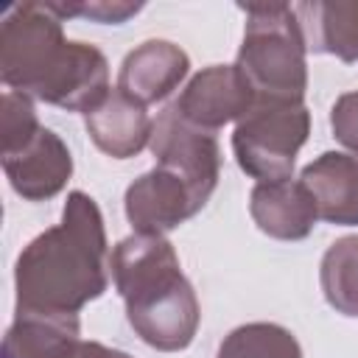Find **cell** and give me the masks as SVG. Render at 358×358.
<instances>
[{
	"label": "cell",
	"mask_w": 358,
	"mask_h": 358,
	"mask_svg": "<svg viewBox=\"0 0 358 358\" xmlns=\"http://www.w3.org/2000/svg\"><path fill=\"white\" fill-rule=\"evenodd\" d=\"M64 358H131V355L123 352V350L106 347V344H101V341H84V338H78V341L64 352Z\"/></svg>",
	"instance_id": "ffe728a7"
},
{
	"label": "cell",
	"mask_w": 358,
	"mask_h": 358,
	"mask_svg": "<svg viewBox=\"0 0 358 358\" xmlns=\"http://www.w3.org/2000/svg\"><path fill=\"white\" fill-rule=\"evenodd\" d=\"M78 313L17 310L3 338V358H64L78 341Z\"/></svg>",
	"instance_id": "9a60e30c"
},
{
	"label": "cell",
	"mask_w": 358,
	"mask_h": 358,
	"mask_svg": "<svg viewBox=\"0 0 358 358\" xmlns=\"http://www.w3.org/2000/svg\"><path fill=\"white\" fill-rule=\"evenodd\" d=\"M308 50L330 53L347 64L358 62V0L294 3Z\"/></svg>",
	"instance_id": "5bb4252c"
},
{
	"label": "cell",
	"mask_w": 358,
	"mask_h": 358,
	"mask_svg": "<svg viewBox=\"0 0 358 358\" xmlns=\"http://www.w3.org/2000/svg\"><path fill=\"white\" fill-rule=\"evenodd\" d=\"M187 73L190 59L179 45L168 39H148L126 53L117 73V90L148 106L165 101L187 78Z\"/></svg>",
	"instance_id": "30bf717a"
},
{
	"label": "cell",
	"mask_w": 358,
	"mask_h": 358,
	"mask_svg": "<svg viewBox=\"0 0 358 358\" xmlns=\"http://www.w3.org/2000/svg\"><path fill=\"white\" fill-rule=\"evenodd\" d=\"M255 101L257 98L238 64H210L187 81L171 106L182 120L215 134L221 126L232 120L238 123Z\"/></svg>",
	"instance_id": "52a82bcc"
},
{
	"label": "cell",
	"mask_w": 358,
	"mask_h": 358,
	"mask_svg": "<svg viewBox=\"0 0 358 358\" xmlns=\"http://www.w3.org/2000/svg\"><path fill=\"white\" fill-rule=\"evenodd\" d=\"M84 126L90 140L109 154L112 159H129L137 157L148 143L154 131V120L145 112V106L117 87L109 90L87 115Z\"/></svg>",
	"instance_id": "7c38bea8"
},
{
	"label": "cell",
	"mask_w": 358,
	"mask_h": 358,
	"mask_svg": "<svg viewBox=\"0 0 358 358\" xmlns=\"http://www.w3.org/2000/svg\"><path fill=\"white\" fill-rule=\"evenodd\" d=\"M246 14L238 70L257 101H302L308 90V45L288 3L238 6Z\"/></svg>",
	"instance_id": "277c9868"
},
{
	"label": "cell",
	"mask_w": 358,
	"mask_h": 358,
	"mask_svg": "<svg viewBox=\"0 0 358 358\" xmlns=\"http://www.w3.org/2000/svg\"><path fill=\"white\" fill-rule=\"evenodd\" d=\"M330 129H333V137L344 148H350V154L358 157V90L336 98L330 109Z\"/></svg>",
	"instance_id": "d6986e66"
},
{
	"label": "cell",
	"mask_w": 358,
	"mask_h": 358,
	"mask_svg": "<svg viewBox=\"0 0 358 358\" xmlns=\"http://www.w3.org/2000/svg\"><path fill=\"white\" fill-rule=\"evenodd\" d=\"M308 134L310 112L305 101H255V106L235 123L232 151L246 176L257 182H280L291 179Z\"/></svg>",
	"instance_id": "5b68a950"
},
{
	"label": "cell",
	"mask_w": 358,
	"mask_h": 358,
	"mask_svg": "<svg viewBox=\"0 0 358 358\" xmlns=\"http://www.w3.org/2000/svg\"><path fill=\"white\" fill-rule=\"evenodd\" d=\"M157 165H168L187 179H193L204 190H215L221 176V148L213 131H204L176 115L168 106L157 120L148 143Z\"/></svg>",
	"instance_id": "9c48e42d"
},
{
	"label": "cell",
	"mask_w": 358,
	"mask_h": 358,
	"mask_svg": "<svg viewBox=\"0 0 358 358\" xmlns=\"http://www.w3.org/2000/svg\"><path fill=\"white\" fill-rule=\"evenodd\" d=\"M48 3H14L0 20V78L67 112L87 115L112 87L109 62L90 42H70Z\"/></svg>",
	"instance_id": "6da1fadb"
},
{
	"label": "cell",
	"mask_w": 358,
	"mask_h": 358,
	"mask_svg": "<svg viewBox=\"0 0 358 358\" xmlns=\"http://www.w3.org/2000/svg\"><path fill=\"white\" fill-rule=\"evenodd\" d=\"M215 358H302V347L282 324L249 322L224 336Z\"/></svg>",
	"instance_id": "e0dca14e"
},
{
	"label": "cell",
	"mask_w": 358,
	"mask_h": 358,
	"mask_svg": "<svg viewBox=\"0 0 358 358\" xmlns=\"http://www.w3.org/2000/svg\"><path fill=\"white\" fill-rule=\"evenodd\" d=\"M249 213L257 229L277 241H302L319 221L316 201L302 179L257 182L249 193Z\"/></svg>",
	"instance_id": "8fae6325"
},
{
	"label": "cell",
	"mask_w": 358,
	"mask_h": 358,
	"mask_svg": "<svg viewBox=\"0 0 358 358\" xmlns=\"http://www.w3.org/2000/svg\"><path fill=\"white\" fill-rule=\"evenodd\" d=\"M210 190L199 187L185 173L168 165H154L126 187L123 207L134 232L165 235L193 218L210 201Z\"/></svg>",
	"instance_id": "8992f818"
},
{
	"label": "cell",
	"mask_w": 358,
	"mask_h": 358,
	"mask_svg": "<svg viewBox=\"0 0 358 358\" xmlns=\"http://www.w3.org/2000/svg\"><path fill=\"white\" fill-rule=\"evenodd\" d=\"M109 249L101 207L84 190L67 193L62 221L17 257V310L78 313L109 288Z\"/></svg>",
	"instance_id": "7a4b0ae2"
},
{
	"label": "cell",
	"mask_w": 358,
	"mask_h": 358,
	"mask_svg": "<svg viewBox=\"0 0 358 358\" xmlns=\"http://www.w3.org/2000/svg\"><path fill=\"white\" fill-rule=\"evenodd\" d=\"M302 185L310 190L319 218L336 227H358V157L324 151L302 168Z\"/></svg>",
	"instance_id": "4fadbf2b"
},
{
	"label": "cell",
	"mask_w": 358,
	"mask_h": 358,
	"mask_svg": "<svg viewBox=\"0 0 358 358\" xmlns=\"http://www.w3.org/2000/svg\"><path fill=\"white\" fill-rule=\"evenodd\" d=\"M319 282L336 313L358 319V235H344L327 246L319 266Z\"/></svg>",
	"instance_id": "2e32d148"
},
{
	"label": "cell",
	"mask_w": 358,
	"mask_h": 358,
	"mask_svg": "<svg viewBox=\"0 0 358 358\" xmlns=\"http://www.w3.org/2000/svg\"><path fill=\"white\" fill-rule=\"evenodd\" d=\"M48 6L62 20L84 17V20L103 22V25H120L143 8V3H129V0H78V3H48Z\"/></svg>",
	"instance_id": "ac0fdd59"
},
{
	"label": "cell",
	"mask_w": 358,
	"mask_h": 358,
	"mask_svg": "<svg viewBox=\"0 0 358 358\" xmlns=\"http://www.w3.org/2000/svg\"><path fill=\"white\" fill-rule=\"evenodd\" d=\"M115 288L131 330L159 352H179L196 338L201 308L165 235L134 232L109 257Z\"/></svg>",
	"instance_id": "3957f363"
},
{
	"label": "cell",
	"mask_w": 358,
	"mask_h": 358,
	"mask_svg": "<svg viewBox=\"0 0 358 358\" xmlns=\"http://www.w3.org/2000/svg\"><path fill=\"white\" fill-rule=\"evenodd\" d=\"M3 171L17 196L48 201L64 190L73 176V154L53 129H39L22 145L3 151Z\"/></svg>",
	"instance_id": "ba28073f"
}]
</instances>
